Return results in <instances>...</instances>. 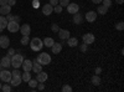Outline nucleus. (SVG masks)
Wrapping results in <instances>:
<instances>
[{"label":"nucleus","mask_w":124,"mask_h":92,"mask_svg":"<svg viewBox=\"0 0 124 92\" xmlns=\"http://www.w3.org/2000/svg\"><path fill=\"white\" fill-rule=\"evenodd\" d=\"M57 35L61 40H67L70 37V31L66 29H60L58 31H57Z\"/></svg>","instance_id":"obj_12"},{"label":"nucleus","mask_w":124,"mask_h":92,"mask_svg":"<svg viewBox=\"0 0 124 92\" xmlns=\"http://www.w3.org/2000/svg\"><path fill=\"white\" fill-rule=\"evenodd\" d=\"M36 60L39 61V64H41L42 66H47V65H50V64H51V61H52V59H51V56H50L47 52H41V54L37 56Z\"/></svg>","instance_id":"obj_4"},{"label":"nucleus","mask_w":124,"mask_h":92,"mask_svg":"<svg viewBox=\"0 0 124 92\" xmlns=\"http://www.w3.org/2000/svg\"><path fill=\"white\" fill-rule=\"evenodd\" d=\"M0 90H1V84H0Z\"/></svg>","instance_id":"obj_47"},{"label":"nucleus","mask_w":124,"mask_h":92,"mask_svg":"<svg viewBox=\"0 0 124 92\" xmlns=\"http://www.w3.org/2000/svg\"><path fill=\"white\" fill-rule=\"evenodd\" d=\"M21 82H23V80H21V74H20L19 68H15L13 72H11V80H10L9 84H11V86L17 87Z\"/></svg>","instance_id":"obj_1"},{"label":"nucleus","mask_w":124,"mask_h":92,"mask_svg":"<svg viewBox=\"0 0 124 92\" xmlns=\"http://www.w3.org/2000/svg\"><path fill=\"white\" fill-rule=\"evenodd\" d=\"M44 46H46V47H51L54 45V42H55V40L52 39V37H46L45 40H44Z\"/></svg>","instance_id":"obj_25"},{"label":"nucleus","mask_w":124,"mask_h":92,"mask_svg":"<svg viewBox=\"0 0 124 92\" xmlns=\"http://www.w3.org/2000/svg\"><path fill=\"white\" fill-rule=\"evenodd\" d=\"M101 72H102V68H101V67H97V68H96V75H99Z\"/></svg>","instance_id":"obj_43"},{"label":"nucleus","mask_w":124,"mask_h":92,"mask_svg":"<svg viewBox=\"0 0 124 92\" xmlns=\"http://www.w3.org/2000/svg\"><path fill=\"white\" fill-rule=\"evenodd\" d=\"M116 3H117V4H119V5H122V4L124 3V0H116Z\"/></svg>","instance_id":"obj_46"},{"label":"nucleus","mask_w":124,"mask_h":92,"mask_svg":"<svg viewBox=\"0 0 124 92\" xmlns=\"http://www.w3.org/2000/svg\"><path fill=\"white\" fill-rule=\"evenodd\" d=\"M0 80L3 81V82H10V80H11V72L9 71V68H3L0 71Z\"/></svg>","instance_id":"obj_5"},{"label":"nucleus","mask_w":124,"mask_h":92,"mask_svg":"<svg viewBox=\"0 0 124 92\" xmlns=\"http://www.w3.org/2000/svg\"><path fill=\"white\" fill-rule=\"evenodd\" d=\"M11 13V6H10L9 4H4V5H1L0 6V14L1 15H8V14H10Z\"/></svg>","instance_id":"obj_16"},{"label":"nucleus","mask_w":124,"mask_h":92,"mask_svg":"<svg viewBox=\"0 0 124 92\" xmlns=\"http://www.w3.org/2000/svg\"><path fill=\"white\" fill-rule=\"evenodd\" d=\"M67 45L70 47H75L78 45V39L77 37H68L67 39Z\"/></svg>","instance_id":"obj_22"},{"label":"nucleus","mask_w":124,"mask_h":92,"mask_svg":"<svg viewBox=\"0 0 124 92\" xmlns=\"http://www.w3.org/2000/svg\"><path fill=\"white\" fill-rule=\"evenodd\" d=\"M51 30H52L54 33H56V34H57V31L60 30V27H58V25H57V24H52V26H51Z\"/></svg>","instance_id":"obj_36"},{"label":"nucleus","mask_w":124,"mask_h":92,"mask_svg":"<svg viewBox=\"0 0 124 92\" xmlns=\"http://www.w3.org/2000/svg\"><path fill=\"white\" fill-rule=\"evenodd\" d=\"M34 71V74H39L40 71H42V65L39 64V61L37 60H34L32 61V68H31Z\"/></svg>","instance_id":"obj_17"},{"label":"nucleus","mask_w":124,"mask_h":92,"mask_svg":"<svg viewBox=\"0 0 124 92\" xmlns=\"http://www.w3.org/2000/svg\"><path fill=\"white\" fill-rule=\"evenodd\" d=\"M92 3H93V4H101L102 0H92Z\"/></svg>","instance_id":"obj_45"},{"label":"nucleus","mask_w":124,"mask_h":92,"mask_svg":"<svg viewBox=\"0 0 124 92\" xmlns=\"http://www.w3.org/2000/svg\"><path fill=\"white\" fill-rule=\"evenodd\" d=\"M1 90H3L4 92H10V91H11V86L6 82L5 85H1Z\"/></svg>","instance_id":"obj_30"},{"label":"nucleus","mask_w":124,"mask_h":92,"mask_svg":"<svg viewBox=\"0 0 124 92\" xmlns=\"http://www.w3.org/2000/svg\"><path fill=\"white\" fill-rule=\"evenodd\" d=\"M30 47L32 51H40L41 49L44 47V42H42V40L39 39V37H34L32 40H30V42H29Z\"/></svg>","instance_id":"obj_3"},{"label":"nucleus","mask_w":124,"mask_h":92,"mask_svg":"<svg viewBox=\"0 0 124 92\" xmlns=\"http://www.w3.org/2000/svg\"><path fill=\"white\" fill-rule=\"evenodd\" d=\"M52 13H54V6L51 5V4H45V5L42 6V14H44V15L48 16V15H51Z\"/></svg>","instance_id":"obj_13"},{"label":"nucleus","mask_w":124,"mask_h":92,"mask_svg":"<svg viewBox=\"0 0 124 92\" xmlns=\"http://www.w3.org/2000/svg\"><path fill=\"white\" fill-rule=\"evenodd\" d=\"M6 19H8V21H16V23H20V16H17V15H11V14H8V16H6Z\"/></svg>","instance_id":"obj_26"},{"label":"nucleus","mask_w":124,"mask_h":92,"mask_svg":"<svg viewBox=\"0 0 124 92\" xmlns=\"http://www.w3.org/2000/svg\"><path fill=\"white\" fill-rule=\"evenodd\" d=\"M58 4H60L62 8H66V6L70 4V0H58Z\"/></svg>","instance_id":"obj_32"},{"label":"nucleus","mask_w":124,"mask_h":92,"mask_svg":"<svg viewBox=\"0 0 124 92\" xmlns=\"http://www.w3.org/2000/svg\"><path fill=\"white\" fill-rule=\"evenodd\" d=\"M27 84H29V86H30L31 88H35V87H37V80H32V78H30Z\"/></svg>","instance_id":"obj_28"},{"label":"nucleus","mask_w":124,"mask_h":92,"mask_svg":"<svg viewBox=\"0 0 124 92\" xmlns=\"http://www.w3.org/2000/svg\"><path fill=\"white\" fill-rule=\"evenodd\" d=\"M20 33H21L23 35H30V33H31V27H30V25H29V24H24V25H21V26H20Z\"/></svg>","instance_id":"obj_20"},{"label":"nucleus","mask_w":124,"mask_h":92,"mask_svg":"<svg viewBox=\"0 0 124 92\" xmlns=\"http://www.w3.org/2000/svg\"><path fill=\"white\" fill-rule=\"evenodd\" d=\"M87 49H88V45H87V44H85V42L79 45V50L82 51V52H86V51H87Z\"/></svg>","instance_id":"obj_35"},{"label":"nucleus","mask_w":124,"mask_h":92,"mask_svg":"<svg viewBox=\"0 0 124 92\" xmlns=\"http://www.w3.org/2000/svg\"><path fill=\"white\" fill-rule=\"evenodd\" d=\"M62 91H63V92H71L72 91V87L68 86V85H65L63 87H62Z\"/></svg>","instance_id":"obj_37"},{"label":"nucleus","mask_w":124,"mask_h":92,"mask_svg":"<svg viewBox=\"0 0 124 92\" xmlns=\"http://www.w3.org/2000/svg\"><path fill=\"white\" fill-rule=\"evenodd\" d=\"M82 40H83L85 44L91 45V44H93V42L96 41V36L93 35V34H91V33H87V34H85L83 36H82Z\"/></svg>","instance_id":"obj_6"},{"label":"nucleus","mask_w":124,"mask_h":92,"mask_svg":"<svg viewBox=\"0 0 124 92\" xmlns=\"http://www.w3.org/2000/svg\"><path fill=\"white\" fill-rule=\"evenodd\" d=\"M10 45V40L8 36L5 35H1L0 36V49H8Z\"/></svg>","instance_id":"obj_9"},{"label":"nucleus","mask_w":124,"mask_h":92,"mask_svg":"<svg viewBox=\"0 0 124 92\" xmlns=\"http://www.w3.org/2000/svg\"><path fill=\"white\" fill-rule=\"evenodd\" d=\"M62 9H63V8H62L60 4H57V5L54 6V11H55L56 14H61V13H62Z\"/></svg>","instance_id":"obj_31"},{"label":"nucleus","mask_w":124,"mask_h":92,"mask_svg":"<svg viewBox=\"0 0 124 92\" xmlns=\"http://www.w3.org/2000/svg\"><path fill=\"white\" fill-rule=\"evenodd\" d=\"M8 4H9L10 6H14V5L16 4V0H8Z\"/></svg>","instance_id":"obj_41"},{"label":"nucleus","mask_w":124,"mask_h":92,"mask_svg":"<svg viewBox=\"0 0 124 92\" xmlns=\"http://www.w3.org/2000/svg\"><path fill=\"white\" fill-rule=\"evenodd\" d=\"M14 54H15V50H14V49H9V51H8V56L11 57Z\"/></svg>","instance_id":"obj_39"},{"label":"nucleus","mask_w":124,"mask_h":92,"mask_svg":"<svg viewBox=\"0 0 124 92\" xmlns=\"http://www.w3.org/2000/svg\"><path fill=\"white\" fill-rule=\"evenodd\" d=\"M37 90H39V91L45 90V85H44V82H39V84H37Z\"/></svg>","instance_id":"obj_38"},{"label":"nucleus","mask_w":124,"mask_h":92,"mask_svg":"<svg viewBox=\"0 0 124 92\" xmlns=\"http://www.w3.org/2000/svg\"><path fill=\"white\" fill-rule=\"evenodd\" d=\"M8 31H10V33H17L19 30H20V25H19V23H16V21H9L8 23Z\"/></svg>","instance_id":"obj_7"},{"label":"nucleus","mask_w":124,"mask_h":92,"mask_svg":"<svg viewBox=\"0 0 124 92\" xmlns=\"http://www.w3.org/2000/svg\"><path fill=\"white\" fill-rule=\"evenodd\" d=\"M51 51H52V54H60L61 51H62V44L61 42H54V45L50 47Z\"/></svg>","instance_id":"obj_15"},{"label":"nucleus","mask_w":124,"mask_h":92,"mask_svg":"<svg viewBox=\"0 0 124 92\" xmlns=\"http://www.w3.org/2000/svg\"><path fill=\"white\" fill-rule=\"evenodd\" d=\"M21 67L24 68V71H31V68H32V61H31V60H27V59H26V60L24 59Z\"/></svg>","instance_id":"obj_19"},{"label":"nucleus","mask_w":124,"mask_h":92,"mask_svg":"<svg viewBox=\"0 0 124 92\" xmlns=\"http://www.w3.org/2000/svg\"><path fill=\"white\" fill-rule=\"evenodd\" d=\"M4 4H8V0H0V6L4 5Z\"/></svg>","instance_id":"obj_44"},{"label":"nucleus","mask_w":124,"mask_h":92,"mask_svg":"<svg viewBox=\"0 0 124 92\" xmlns=\"http://www.w3.org/2000/svg\"><path fill=\"white\" fill-rule=\"evenodd\" d=\"M0 65H1L4 68H9L11 66V60H10V56H5L0 60Z\"/></svg>","instance_id":"obj_14"},{"label":"nucleus","mask_w":124,"mask_h":92,"mask_svg":"<svg viewBox=\"0 0 124 92\" xmlns=\"http://www.w3.org/2000/svg\"><path fill=\"white\" fill-rule=\"evenodd\" d=\"M48 4H51L52 6H55V5H57V4H58V0H50Z\"/></svg>","instance_id":"obj_40"},{"label":"nucleus","mask_w":124,"mask_h":92,"mask_svg":"<svg viewBox=\"0 0 124 92\" xmlns=\"http://www.w3.org/2000/svg\"><path fill=\"white\" fill-rule=\"evenodd\" d=\"M8 19H6V16H4V15H0V31H3L4 29H6V26H8Z\"/></svg>","instance_id":"obj_21"},{"label":"nucleus","mask_w":124,"mask_h":92,"mask_svg":"<svg viewBox=\"0 0 124 92\" xmlns=\"http://www.w3.org/2000/svg\"><path fill=\"white\" fill-rule=\"evenodd\" d=\"M31 78V74L30 71H24V74H21V80L25 82H29V80Z\"/></svg>","instance_id":"obj_27"},{"label":"nucleus","mask_w":124,"mask_h":92,"mask_svg":"<svg viewBox=\"0 0 124 92\" xmlns=\"http://www.w3.org/2000/svg\"><path fill=\"white\" fill-rule=\"evenodd\" d=\"M102 3H103L102 5H104V6L108 8V9L112 6V0H102Z\"/></svg>","instance_id":"obj_33"},{"label":"nucleus","mask_w":124,"mask_h":92,"mask_svg":"<svg viewBox=\"0 0 124 92\" xmlns=\"http://www.w3.org/2000/svg\"><path fill=\"white\" fill-rule=\"evenodd\" d=\"M116 29L119 30V31H122V30L124 29V23L123 21H119L118 24H116Z\"/></svg>","instance_id":"obj_34"},{"label":"nucleus","mask_w":124,"mask_h":92,"mask_svg":"<svg viewBox=\"0 0 124 92\" xmlns=\"http://www.w3.org/2000/svg\"><path fill=\"white\" fill-rule=\"evenodd\" d=\"M29 42H30L29 35H23V37H21V44H23V45H27Z\"/></svg>","instance_id":"obj_29"},{"label":"nucleus","mask_w":124,"mask_h":92,"mask_svg":"<svg viewBox=\"0 0 124 92\" xmlns=\"http://www.w3.org/2000/svg\"><path fill=\"white\" fill-rule=\"evenodd\" d=\"M83 20H85V17H83V15H82V14H79V13L73 14V23L76 25H81L82 23H83Z\"/></svg>","instance_id":"obj_18"},{"label":"nucleus","mask_w":124,"mask_h":92,"mask_svg":"<svg viewBox=\"0 0 124 92\" xmlns=\"http://www.w3.org/2000/svg\"><path fill=\"white\" fill-rule=\"evenodd\" d=\"M91 82H92V85H94V86H99L101 82H102L99 75H94V76H93V77L91 78Z\"/></svg>","instance_id":"obj_23"},{"label":"nucleus","mask_w":124,"mask_h":92,"mask_svg":"<svg viewBox=\"0 0 124 92\" xmlns=\"http://www.w3.org/2000/svg\"><path fill=\"white\" fill-rule=\"evenodd\" d=\"M39 5H40L39 4V0H34V1H32V6L34 8H39Z\"/></svg>","instance_id":"obj_42"},{"label":"nucleus","mask_w":124,"mask_h":92,"mask_svg":"<svg viewBox=\"0 0 124 92\" xmlns=\"http://www.w3.org/2000/svg\"><path fill=\"white\" fill-rule=\"evenodd\" d=\"M107 11H108V8H106L104 5H98V8H97V14L106 15Z\"/></svg>","instance_id":"obj_24"},{"label":"nucleus","mask_w":124,"mask_h":92,"mask_svg":"<svg viewBox=\"0 0 124 92\" xmlns=\"http://www.w3.org/2000/svg\"><path fill=\"white\" fill-rule=\"evenodd\" d=\"M47 78H48V75H47V72H45V71H40L39 74H36L37 82H46Z\"/></svg>","instance_id":"obj_11"},{"label":"nucleus","mask_w":124,"mask_h":92,"mask_svg":"<svg viewBox=\"0 0 124 92\" xmlns=\"http://www.w3.org/2000/svg\"><path fill=\"white\" fill-rule=\"evenodd\" d=\"M85 19L87 20L88 23H94L96 20H97V13L93 11V10H92V11H88V13L85 15Z\"/></svg>","instance_id":"obj_10"},{"label":"nucleus","mask_w":124,"mask_h":92,"mask_svg":"<svg viewBox=\"0 0 124 92\" xmlns=\"http://www.w3.org/2000/svg\"><path fill=\"white\" fill-rule=\"evenodd\" d=\"M10 60H11V66L14 68H20L23 65V61H24V56L21 54H14L11 57H10Z\"/></svg>","instance_id":"obj_2"},{"label":"nucleus","mask_w":124,"mask_h":92,"mask_svg":"<svg viewBox=\"0 0 124 92\" xmlns=\"http://www.w3.org/2000/svg\"><path fill=\"white\" fill-rule=\"evenodd\" d=\"M66 8H67V11L70 14H76V13L79 11V5L77 3H70Z\"/></svg>","instance_id":"obj_8"}]
</instances>
